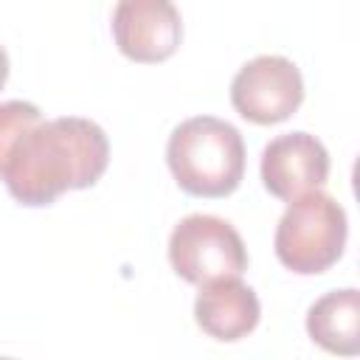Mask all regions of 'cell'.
I'll return each instance as SVG.
<instances>
[{"label":"cell","instance_id":"1","mask_svg":"<svg viewBox=\"0 0 360 360\" xmlns=\"http://www.w3.org/2000/svg\"><path fill=\"white\" fill-rule=\"evenodd\" d=\"M110 141L90 118L37 121L8 149L0 180L22 205H51L59 194L90 188L107 172Z\"/></svg>","mask_w":360,"mask_h":360},{"label":"cell","instance_id":"2","mask_svg":"<svg viewBox=\"0 0 360 360\" xmlns=\"http://www.w3.org/2000/svg\"><path fill=\"white\" fill-rule=\"evenodd\" d=\"M166 163L186 194L208 200L228 197L245 174V141L233 124L214 115H194L172 129Z\"/></svg>","mask_w":360,"mask_h":360},{"label":"cell","instance_id":"3","mask_svg":"<svg viewBox=\"0 0 360 360\" xmlns=\"http://www.w3.org/2000/svg\"><path fill=\"white\" fill-rule=\"evenodd\" d=\"M287 202L290 205L284 208L273 239L278 262L298 276H318L329 270L343 256L349 236L343 205L318 188Z\"/></svg>","mask_w":360,"mask_h":360},{"label":"cell","instance_id":"4","mask_svg":"<svg viewBox=\"0 0 360 360\" xmlns=\"http://www.w3.org/2000/svg\"><path fill=\"white\" fill-rule=\"evenodd\" d=\"M172 270L188 284H205L248 270V250L236 228L214 214H191L180 219L169 236Z\"/></svg>","mask_w":360,"mask_h":360},{"label":"cell","instance_id":"5","mask_svg":"<svg viewBox=\"0 0 360 360\" xmlns=\"http://www.w3.org/2000/svg\"><path fill=\"white\" fill-rule=\"evenodd\" d=\"M304 101L301 70L284 56H256L239 68L231 82L233 110L262 127L287 121Z\"/></svg>","mask_w":360,"mask_h":360},{"label":"cell","instance_id":"6","mask_svg":"<svg viewBox=\"0 0 360 360\" xmlns=\"http://www.w3.org/2000/svg\"><path fill=\"white\" fill-rule=\"evenodd\" d=\"M118 51L141 65L169 59L183 39V20L172 0H118L112 11Z\"/></svg>","mask_w":360,"mask_h":360},{"label":"cell","instance_id":"7","mask_svg":"<svg viewBox=\"0 0 360 360\" xmlns=\"http://www.w3.org/2000/svg\"><path fill=\"white\" fill-rule=\"evenodd\" d=\"M329 177V152L309 132H287L262 149V183L278 200L315 191Z\"/></svg>","mask_w":360,"mask_h":360},{"label":"cell","instance_id":"8","mask_svg":"<svg viewBox=\"0 0 360 360\" xmlns=\"http://www.w3.org/2000/svg\"><path fill=\"white\" fill-rule=\"evenodd\" d=\"M259 318V298L253 287H248L239 276H222L200 284L194 301V321L214 340H239L256 329Z\"/></svg>","mask_w":360,"mask_h":360},{"label":"cell","instance_id":"9","mask_svg":"<svg viewBox=\"0 0 360 360\" xmlns=\"http://www.w3.org/2000/svg\"><path fill=\"white\" fill-rule=\"evenodd\" d=\"M309 338L332 352L352 357L360 352V292L354 287L321 295L307 312Z\"/></svg>","mask_w":360,"mask_h":360},{"label":"cell","instance_id":"10","mask_svg":"<svg viewBox=\"0 0 360 360\" xmlns=\"http://www.w3.org/2000/svg\"><path fill=\"white\" fill-rule=\"evenodd\" d=\"M37 121H42V112L37 104L31 101H3L0 104V172H3V160L11 149V143Z\"/></svg>","mask_w":360,"mask_h":360},{"label":"cell","instance_id":"11","mask_svg":"<svg viewBox=\"0 0 360 360\" xmlns=\"http://www.w3.org/2000/svg\"><path fill=\"white\" fill-rule=\"evenodd\" d=\"M6 79H8V53H6V48L0 45V90H3Z\"/></svg>","mask_w":360,"mask_h":360}]
</instances>
